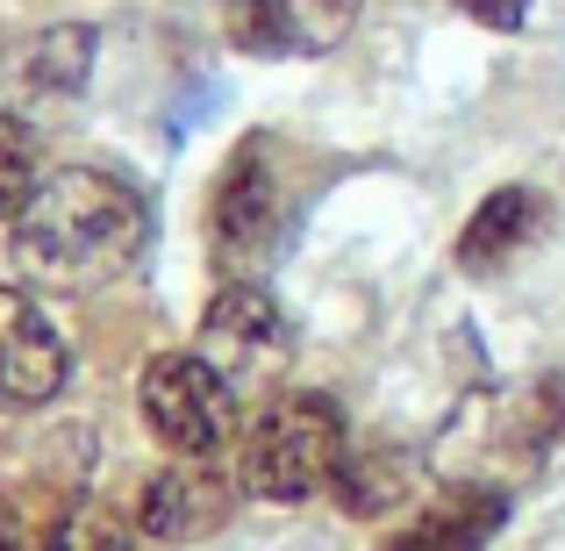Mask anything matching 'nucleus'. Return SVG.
I'll return each instance as SVG.
<instances>
[{"label":"nucleus","mask_w":565,"mask_h":551,"mask_svg":"<svg viewBox=\"0 0 565 551\" xmlns=\"http://www.w3.org/2000/svg\"><path fill=\"white\" fill-rule=\"evenodd\" d=\"M143 244V201L115 172L57 166L14 215V265L43 294H100Z\"/></svg>","instance_id":"nucleus-1"},{"label":"nucleus","mask_w":565,"mask_h":551,"mask_svg":"<svg viewBox=\"0 0 565 551\" xmlns=\"http://www.w3.org/2000/svg\"><path fill=\"white\" fill-rule=\"evenodd\" d=\"M558 437H565V380H558V372H537V380L472 394L466 409L444 423L429 466H437L444 487L509 495V487H523L530 473L552 458Z\"/></svg>","instance_id":"nucleus-2"},{"label":"nucleus","mask_w":565,"mask_h":551,"mask_svg":"<svg viewBox=\"0 0 565 551\" xmlns=\"http://www.w3.org/2000/svg\"><path fill=\"white\" fill-rule=\"evenodd\" d=\"M344 466V409L330 394H273L236 437V480L258 501H308Z\"/></svg>","instance_id":"nucleus-3"},{"label":"nucleus","mask_w":565,"mask_h":551,"mask_svg":"<svg viewBox=\"0 0 565 551\" xmlns=\"http://www.w3.org/2000/svg\"><path fill=\"white\" fill-rule=\"evenodd\" d=\"M287 166H279V144L265 137H244L215 172V193H207V251L230 279H250L265 258L279 251L287 236Z\"/></svg>","instance_id":"nucleus-4"},{"label":"nucleus","mask_w":565,"mask_h":551,"mask_svg":"<svg viewBox=\"0 0 565 551\" xmlns=\"http://www.w3.org/2000/svg\"><path fill=\"white\" fill-rule=\"evenodd\" d=\"M137 409L172 458H215L236 430V380H222L201 351H158L137 372Z\"/></svg>","instance_id":"nucleus-5"},{"label":"nucleus","mask_w":565,"mask_h":551,"mask_svg":"<svg viewBox=\"0 0 565 551\" xmlns=\"http://www.w3.org/2000/svg\"><path fill=\"white\" fill-rule=\"evenodd\" d=\"M365 0H222V29L250 57H322L351 36Z\"/></svg>","instance_id":"nucleus-6"},{"label":"nucleus","mask_w":565,"mask_h":551,"mask_svg":"<svg viewBox=\"0 0 565 551\" xmlns=\"http://www.w3.org/2000/svg\"><path fill=\"white\" fill-rule=\"evenodd\" d=\"M193 351H201L222 380H250V372H265L287 351V316H279V301L258 279H222L207 316H201V345Z\"/></svg>","instance_id":"nucleus-7"},{"label":"nucleus","mask_w":565,"mask_h":551,"mask_svg":"<svg viewBox=\"0 0 565 551\" xmlns=\"http://www.w3.org/2000/svg\"><path fill=\"white\" fill-rule=\"evenodd\" d=\"M72 380V345L43 308L0 301V409H43Z\"/></svg>","instance_id":"nucleus-8"},{"label":"nucleus","mask_w":565,"mask_h":551,"mask_svg":"<svg viewBox=\"0 0 565 551\" xmlns=\"http://www.w3.org/2000/svg\"><path fill=\"white\" fill-rule=\"evenodd\" d=\"M230 509H236L230 473H215L207 458H180V466H166V473L143 480L137 523L151 530V538H166V544H193V538H207V530L230 523Z\"/></svg>","instance_id":"nucleus-9"},{"label":"nucleus","mask_w":565,"mask_h":551,"mask_svg":"<svg viewBox=\"0 0 565 551\" xmlns=\"http://www.w3.org/2000/svg\"><path fill=\"white\" fill-rule=\"evenodd\" d=\"M544 230H552V201H544L537 187H494V193H487V201L466 215L451 258H458V273H501L509 258L537 251Z\"/></svg>","instance_id":"nucleus-10"},{"label":"nucleus","mask_w":565,"mask_h":551,"mask_svg":"<svg viewBox=\"0 0 565 551\" xmlns=\"http://www.w3.org/2000/svg\"><path fill=\"white\" fill-rule=\"evenodd\" d=\"M509 523V495H472V487H444L429 516H415L386 551H480Z\"/></svg>","instance_id":"nucleus-11"},{"label":"nucleus","mask_w":565,"mask_h":551,"mask_svg":"<svg viewBox=\"0 0 565 551\" xmlns=\"http://www.w3.org/2000/svg\"><path fill=\"white\" fill-rule=\"evenodd\" d=\"M86 65H94V29H43L8 57V86L36 100H72L86 86Z\"/></svg>","instance_id":"nucleus-12"},{"label":"nucleus","mask_w":565,"mask_h":551,"mask_svg":"<svg viewBox=\"0 0 565 551\" xmlns=\"http://www.w3.org/2000/svg\"><path fill=\"white\" fill-rule=\"evenodd\" d=\"M337 509L359 516V523H380V516H394L401 501H415V458L394 452V444H380V452H344V466H337Z\"/></svg>","instance_id":"nucleus-13"},{"label":"nucleus","mask_w":565,"mask_h":551,"mask_svg":"<svg viewBox=\"0 0 565 551\" xmlns=\"http://www.w3.org/2000/svg\"><path fill=\"white\" fill-rule=\"evenodd\" d=\"M43 551H129V516L108 509V501H72L43 530Z\"/></svg>","instance_id":"nucleus-14"},{"label":"nucleus","mask_w":565,"mask_h":551,"mask_svg":"<svg viewBox=\"0 0 565 551\" xmlns=\"http://www.w3.org/2000/svg\"><path fill=\"white\" fill-rule=\"evenodd\" d=\"M36 137H29L14 115H0V222H14L29 208V193H36Z\"/></svg>","instance_id":"nucleus-15"},{"label":"nucleus","mask_w":565,"mask_h":551,"mask_svg":"<svg viewBox=\"0 0 565 551\" xmlns=\"http://www.w3.org/2000/svg\"><path fill=\"white\" fill-rule=\"evenodd\" d=\"M451 8H466L480 29H523L530 22V0H451Z\"/></svg>","instance_id":"nucleus-16"},{"label":"nucleus","mask_w":565,"mask_h":551,"mask_svg":"<svg viewBox=\"0 0 565 551\" xmlns=\"http://www.w3.org/2000/svg\"><path fill=\"white\" fill-rule=\"evenodd\" d=\"M0 551H29V538H22V523H14L8 509H0Z\"/></svg>","instance_id":"nucleus-17"}]
</instances>
